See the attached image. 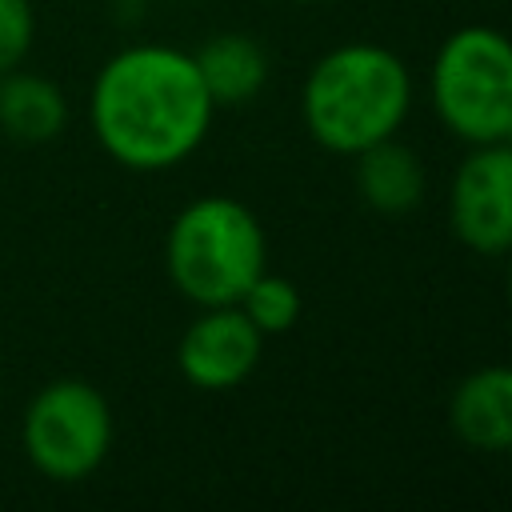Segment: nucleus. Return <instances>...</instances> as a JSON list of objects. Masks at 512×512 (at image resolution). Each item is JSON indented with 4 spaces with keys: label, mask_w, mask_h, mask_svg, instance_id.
<instances>
[{
    "label": "nucleus",
    "mask_w": 512,
    "mask_h": 512,
    "mask_svg": "<svg viewBox=\"0 0 512 512\" xmlns=\"http://www.w3.org/2000/svg\"><path fill=\"white\" fill-rule=\"evenodd\" d=\"M216 104L192 52L172 44H128L112 52L88 92L96 144L132 172H168L208 136Z\"/></svg>",
    "instance_id": "nucleus-1"
},
{
    "label": "nucleus",
    "mask_w": 512,
    "mask_h": 512,
    "mask_svg": "<svg viewBox=\"0 0 512 512\" xmlns=\"http://www.w3.org/2000/svg\"><path fill=\"white\" fill-rule=\"evenodd\" d=\"M412 112L408 64L372 40L336 44L300 84L304 132L336 156H356L404 128Z\"/></svg>",
    "instance_id": "nucleus-2"
},
{
    "label": "nucleus",
    "mask_w": 512,
    "mask_h": 512,
    "mask_svg": "<svg viewBox=\"0 0 512 512\" xmlns=\"http://www.w3.org/2000/svg\"><path fill=\"white\" fill-rule=\"evenodd\" d=\"M264 268V224L244 200L208 192L172 216L164 236V272L172 288L196 308L236 304Z\"/></svg>",
    "instance_id": "nucleus-3"
},
{
    "label": "nucleus",
    "mask_w": 512,
    "mask_h": 512,
    "mask_svg": "<svg viewBox=\"0 0 512 512\" xmlns=\"http://www.w3.org/2000/svg\"><path fill=\"white\" fill-rule=\"evenodd\" d=\"M428 100L436 120L472 144L512 136V36L492 24L448 32L428 68Z\"/></svg>",
    "instance_id": "nucleus-4"
},
{
    "label": "nucleus",
    "mask_w": 512,
    "mask_h": 512,
    "mask_svg": "<svg viewBox=\"0 0 512 512\" xmlns=\"http://www.w3.org/2000/svg\"><path fill=\"white\" fill-rule=\"evenodd\" d=\"M112 408L104 392L80 376H60L44 384L20 420V440L28 464L56 480H88L112 452Z\"/></svg>",
    "instance_id": "nucleus-5"
},
{
    "label": "nucleus",
    "mask_w": 512,
    "mask_h": 512,
    "mask_svg": "<svg viewBox=\"0 0 512 512\" xmlns=\"http://www.w3.org/2000/svg\"><path fill=\"white\" fill-rule=\"evenodd\" d=\"M448 224L476 256L512 252V148L472 144L448 188Z\"/></svg>",
    "instance_id": "nucleus-6"
},
{
    "label": "nucleus",
    "mask_w": 512,
    "mask_h": 512,
    "mask_svg": "<svg viewBox=\"0 0 512 512\" xmlns=\"http://www.w3.org/2000/svg\"><path fill=\"white\" fill-rule=\"evenodd\" d=\"M260 352L264 332L236 304H212L200 308V316L184 328L176 344V368L200 392H228L256 372Z\"/></svg>",
    "instance_id": "nucleus-7"
},
{
    "label": "nucleus",
    "mask_w": 512,
    "mask_h": 512,
    "mask_svg": "<svg viewBox=\"0 0 512 512\" xmlns=\"http://www.w3.org/2000/svg\"><path fill=\"white\" fill-rule=\"evenodd\" d=\"M448 424L476 452H512V364L468 372L448 396Z\"/></svg>",
    "instance_id": "nucleus-8"
},
{
    "label": "nucleus",
    "mask_w": 512,
    "mask_h": 512,
    "mask_svg": "<svg viewBox=\"0 0 512 512\" xmlns=\"http://www.w3.org/2000/svg\"><path fill=\"white\" fill-rule=\"evenodd\" d=\"M352 160H356V192H360V200L372 212H380V216H404V212H412L424 200V188H428L424 164L396 136H388V140L356 152Z\"/></svg>",
    "instance_id": "nucleus-9"
},
{
    "label": "nucleus",
    "mask_w": 512,
    "mask_h": 512,
    "mask_svg": "<svg viewBox=\"0 0 512 512\" xmlns=\"http://www.w3.org/2000/svg\"><path fill=\"white\" fill-rule=\"evenodd\" d=\"M192 60L216 108L248 104L268 84V52L244 32H216L192 52Z\"/></svg>",
    "instance_id": "nucleus-10"
},
{
    "label": "nucleus",
    "mask_w": 512,
    "mask_h": 512,
    "mask_svg": "<svg viewBox=\"0 0 512 512\" xmlns=\"http://www.w3.org/2000/svg\"><path fill=\"white\" fill-rule=\"evenodd\" d=\"M68 124V100L56 80L24 68L0 72V132L16 144H48Z\"/></svg>",
    "instance_id": "nucleus-11"
},
{
    "label": "nucleus",
    "mask_w": 512,
    "mask_h": 512,
    "mask_svg": "<svg viewBox=\"0 0 512 512\" xmlns=\"http://www.w3.org/2000/svg\"><path fill=\"white\" fill-rule=\"evenodd\" d=\"M236 308L264 332V336H280L288 328H296L300 312H304V300H300V288L288 280V276H276V272H260L244 296L236 300Z\"/></svg>",
    "instance_id": "nucleus-12"
},
{
    "label": "nucleus",
    "mask_w": 512,
    "mask_h": 512,
    "mask_svg": "<svg viewBox=\"0 0 512 512\" xmlns=\"http://www.w3.org/2000/svg\"><path fill=\"white\" fill-rule=\"evenodd\" d=\"M36 36L32 0H0V72L20 68Z\"/></svg>",
    "instance_id": "nucleus-13"
},
{
    "label": "nucleus",
    "mask_w": 512,
    "mask_h": 512,
    "mask_svg": "<svg viewBox=\"0 0 512 512\" xmlns=\"http://www.w3.org/2000/svg\"><path fill=\"white\" fill-rule=\"evenodd\" d=\"M512 256V252H508ZM508 300H512V264H508Z\"/></svg>",
    "instance_id": "nucleus-14"
},
{
    "label": "nucleus",
    "mask_w": 512,
    "mask_h": 512,
    "mask_svg": "<svg viewBox=\"0 0 512 512\" xmlns=\"http://www.w3.org/2000/svg\"><path fill=\"white\" fill-rule=\"evenodd\" d=\"M504 144H508V148H512V136H508V140H504Z\"/></svg>",
    "instance_id": "nucleus-15"
},
{
    "label": "nucleus",
    "mask_w": 512,
    "mask_h": 512,
    "mask_svg": "<svg viewBox=\"0 0 512 512\" xmlns=\"http://www.w3.org/2000/svg\"><path fill=\"white\" fill-rule=\"evenodd\" d=\"M296 4H312V0H296Z\"/></svg>",
    "instance_id": "nucleus-16"
}]
</instances>
